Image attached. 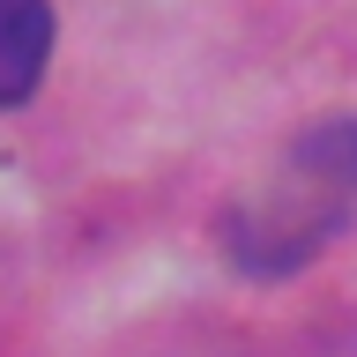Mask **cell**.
Here are the masks:
<instances>
[{
    "label": "cell",
    "mask_w": 357,
    "mask_h": 357,
    "mask_svg": "<svg viewBox=\"0 0 357 357\" xmlns=\"http://www.w3.org/2000/svg\"><path fill=\"white\" fill-rule=\"evenodd\" d=\"M52 52V8L45 0H0V105H22Z\"/></svg>",
    "instance_id": "1"
}]
</instances>
